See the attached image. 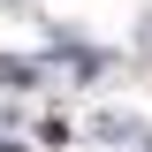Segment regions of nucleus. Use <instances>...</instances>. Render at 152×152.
<instances>
[{
    "instance_id": "f257e3e1",
    "label": "nucleus",
    "mask_w": 152,
    "mask_h": 152,
    "mask_svg": "<svg viewBox=\"0 0 152 152\" xmlns=\"http://www.w3.org/2000/svg\"><path fill=\"white\" fill-rule=\"evenodd\" d=\"M0 84H8V91H31L38 84V61H0Z\"/></svg>"
}]
</instances>
